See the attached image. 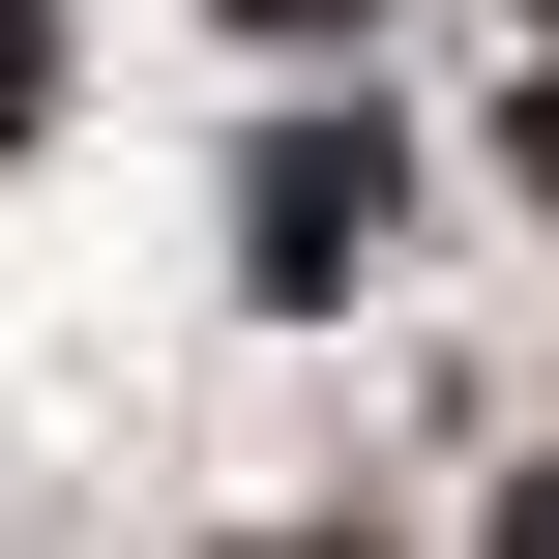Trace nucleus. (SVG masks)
Segmentation results:
<instances>
[{
	"instance_id": "1",
	"label": "nucleus",
	"mask_w": 559,
	"mask_h": 559,
	"mask_svg": "<svg viewBox=\"0 0 559 559\" xmlns=\"http://www.w3.org/2000/svg\"><path fill=\"white\" fill-rule=\"evenodd\" d=\"M29 88H59V0H0V118H29Z\"/></svg>"
},
{
	"instance_id": "2",
	"label": "nucleus",
	"mask_w": 559,
	"mask_h": 559,
	"mask_svg": "<svg viewBox=\"0 0 559 559\" xmlns=\"http://www.w3.org/2000/svg\"><path fill=\"white\" fill-rule=\"evenodd\" d=\"M501 559H559V472H531V501H501Z\"/></svg>"
},
{
	"instance_id": "3",
	"label": "nucleus",
	"mask_w": 559,
	"mask_h": 559,
	"mask_svg": "<svg viewBox=\"0 0 559 559\" xmlns=\"http://www.w3.org/2000/svg\"><path fill=\"white\" fill-rule=\"evenodd\" d=\"M236 29H354V0H236Z\"/></svg>"
},
{
	"instance_id": "4",
	"label": "nucleus",
	"mask_w": 559,
	"mask_h": 559,
	"mask_svg": "<svg viewBox=\"0 0 559 559\" xmlns=\"http://www.w3.org/2000/svg\"><path fill=\"white\" fill-rule=\"evenodd\" d=\"M531 177H559V88H531Z\"/></svg>"
}]
</instances>
